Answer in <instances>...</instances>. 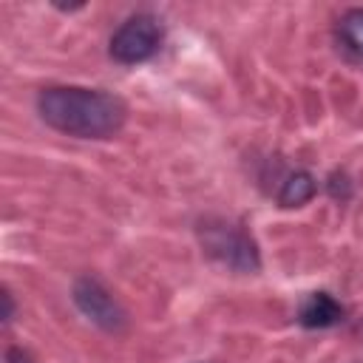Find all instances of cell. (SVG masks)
Listing matches in <instances>:
<instances>
[{
	"label": "cell",
	"instance_id": "6da1fadb",
	"mask_svg": "<svg viewBox=\"0 0 363 363\" xmlns=\"http://www.w3.org/2000/svg\"><path fill=\"white\" fill-rule=\"evenodd\" d=\"M37 113L48 128L77 139H108L119 133L128 119V108L119 96L79 85L43 88L37 96Z\"/></svg>",
	"mask_w": 363,
	"mask_h": 363
},
{
	"label": "cell",
	"instance_id": "277c9868",
	"mask_svg": "<svg viewBox=\"0 0 363 363\" xmlns=\"http://www.w3.org/2000/svg\"><path fill=\"white\" fill-rule=\"evenodd\" d=\"M71 298H74L77 309L91 323H96L99 329H105V332H122L128 326V315H125L122 303L102 286V281H96L91 275L77 278L74 281V289H71Z\"/></svg>",
	"mask_w": 363,
	"mask_h": 363
},
{
	"label": "cell",
	"instance_id": "5b68a950",
	"mask_svg": "<svg viewBox=\"0 0 363 363\" xmlns=\"http://www.w3.org/2000/svg\"><path fill=\"white\" fill-rule=\"evenodd\" d=\"M343 318H346L343 303L329 292H312L298 312V320L306 329H329V326H337Z\"/></svg>",
	"mask_w": 363,
	"mask_h": 363
},
{
	"label": "cell",
	"instance_id": "52a82bcc",
	"mask_svg": "<svg viewBox=\"0 0 363 363\" xmlns=\"http://www.w3.org/2000/svg\"><path fill=\"white\" fill-rule=\"evenodd\" d=\"M315 190H318V184H315L312 173L295 170V173H289L284 179V184L278 190V204L281 207H301V204H306L315 196Z\"/></svg>",
	"mask_w": 363,
	"mask_h": 363
},
{
	"label": "cell",
	"instance_id": "9c48e42d",
	"mask_svg": "<svg viewBox=\"0 0 363 363\" xmlns=\"http://www.w3.org/2000/svg\"><path fill=\"white\" fill-rule=\"evenodd\" d=\"M3 303H6V309H3V320L11 323V318H14V298H11L9 289H3Z\"/></svg>",
	"mask_w": 363,
	"mask_h": 363
},
{
	"label": "cell",
	"instance_id": "7a4b0ae2",
	"mask_svg": "<svg viewBox=\"0 0 363 363\" xmlns=\"http://www.w3.org/2000/svg\"><path fill=\"white\" fill-rule=\"evenodd\" d=\"M196 235H199L201 250L233 272H255L261 267L258 244L241 221L207 216L196 224Z\"/></svg>",
	"mask_w": 363,
	"mask_h": 363
},
{
	"label": "cell",
	"instance_id": "3957f363",
	"mask_svg": "<svg viewBox=\"0 0 363 363\" xmlns=\"http://www.w3.org/2000/svg\"><path fill=\"white\" fill-rule=\"evenodd\" d=\"M164 40V28L162 23L147 14V11H139L133 17H128L111 37V57L119 62V65H139V62H147L159 45Z\"/></svg>",
	"mask_w": 363,
	"mask_h": 363
},
{
	"label": "cell",
	"instance_id": "ba28073f",
	"mask_svg": "<svg viewBox=\"0 0 363 363\" xmlns=\"http://www.w3.org/2000/svg\"><path fill=\"white\" fill-rule=\"evenodd\" d=\"M6 363H34V360H31V354H28L26 349L11 346V349L6 352Z\"/></svg>",
	"mask_w": 363,
	"mask_h": 363
},
{
	"label": "cell",
	"instance_id": "8992f818",
	"mask_svg": "<svg viewBox=\"0 0 363 363\" xmlns=\"http://www.w3.org/2000/svg\"><path fill=\"white\" fill-rule=\"evenodd\" d=\"M337 43L349 57L363 62V9H349L337 20Z\"/></svg>",
	"mask_w": 363,
	"mask_h": 363
}]
</instances>
